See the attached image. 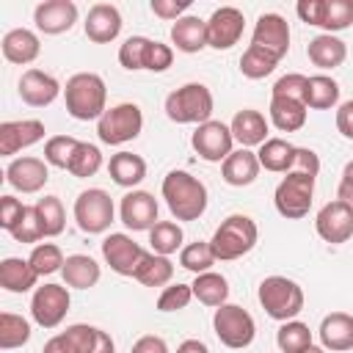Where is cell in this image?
<instances>
[{"mask_svg":"<svg viewBox=\"0 0 353 353\" xmlns=\"http://www.w3.org/2000/svg\"><path fill=\"white\" fill-rule=\"evenodd\" d=\"M28 259H30L33 270L39 273V279L63 270V262H66L61 245H55V243H39V245H33V251H30Z\"/></svg>","mask_w":353,"mask_h":353,"instance_id":"7bdbcfd3","label":"cell"},{"mask_svg":"<svg viewBox=\"0 0 353 353\" xmlns=\"http://www.w3.org/2000/svg\"><path fill=\"white\" fill-rule=\"evenodd\" d=\"M72 306V298H69V287L66 284H41L33 290V298H30V317L36 325L41 328H58L66 317Z\"/></svg>","mask_w":353,"mask_h":353,"instance_id":"30bf717a","label":"cell"},{"mask_svg":"<svg viewBox=\"0 0 353 353\" xmlns=\"http://www.w3.org/2000/svg\"><path fill=\"white\" fill-rule=\"evenodd\" d=\"M44 121L39 119H19V121H3L0 124V154L11 157L44 138Z\"/></svg>","mask_w":353,"mask_h":353,"instance_id":"44dd1931","label":"cell"},{"mask_svg":"<svg viewBox=\"0 0 353 353\" xmlns=\"http://www.w3.org/2000/svg\"><path fill=\"white\" fill-rule=\"evenodd\" d=\"M256 157H259V165H262L265 171L290 174L292 160H295V146H292L290 141H284V138H268V141L259 146Z\"/></svg>","mask_w":353,"mask_h":353,"instance_id":"d6a6232c","label":"cell"},{"mask_svg":"<svg viewBox=\"0 0 353 353\" xmlns=\"http://www.w3.org/2000/svg\"><path fill=\"white\" fill-rule=\"evenodd\" d=\"M160 193L171 210V215L176 221H199L204 212H207V204H210V193H207V185L188 174V171H168L163 176V185H160Z\"/></svg>","mask_w":353,"mask_h":353,"instance_id":"6da1fadb","label":"cell"},{"mask_svg":"<svg viewBox=\"0 0 353 353\" xmlns=\"http://www.w3.org/2000/svg\"><path fill=\"white\" fill-rule=\"evenodd\" d=\"M190 301H193V287L176 281V284L163 287V292H160V298H157V309H160V312H179V309H185Z\"/></svg>","mask_w":353,"mask_h":353,"instance_id":"681fc988","label":"cell"},{"mask_svg":"<svg viewBox=\"0 0 353 353\" xmlns=\"http://www.w3.org/2000/svg\"><path fill=\"white\" fill-rule=\"evenodd\" d=\"M190 146H193V152H196L201 160H207V163H223V160L234 152V149H232V146H234L232 127L223 124V121L210 119V121H204V124H199V127L193 130Z\"/></svg>","mask_w":353,"mask_h":353,"instance_id":"8fae6325","label":"cell"},{"mask_svg":"<svg viewBox=\"0 0 353 353\" xmlns=\"http://www.w3.org/2000/svg\"><path fill=\"white\" fill-rule=\"evenodd\" d=\"M353 25V0H323L320 25L325 33H339Z\"/></svg>","mask_w":353,"mask_h":353,"instance_id":"8d00e7d4","label":"cell"},{"mask_svg":"<svg viewBox=\"0 0 353 353\" xmlns=\"http://www.w3.org/2000/svg\"><path fill=\"white\" fill-rule=\"evenodd\" d=\"M320 6H323V0H301V3L295 6V11H298L301 22L317 28V25H320Z\"/></svg>","mask_w":353,"mask_h":353,"instance_id":"680465c9","label":"cell"},{"mask_svg":"<svg viewBox=\"0 0 353 353\" xmlns=\"http://www.w3.org/2000/svg\"><path fill=\"white\" fill-rule=\"evenodd\" d=\"M336 199H339V201H345V204L353 210V182H345V179H339V188H336Z\"/></svg>","mask_w":353,"mask_h":353,"instance_id":"be15d7a7","label":"cell"},{"mask_svg":"<svg viewBox=\"0 0 353 353\" xmlns=\"http://www.w3.org/2000/svg\"><path fill=\"white\" fill-rule=\"evenodd\" d=\"M77 143L80 141L72 138V135H52V138H47V143H44V160H47V165L66 168L69 171V163L74 157Z\"/></svg>","mask_w":353,"mask_h":353,"instance_id":"f6af8a7d","label":"cell"},{"mask_svg":"<svg viewBox=\"0 0 353 353\" xmlns=\"http://www.w3.org/2000/svg\"><path fill=\"white\" fill-rule=\"evenodd\" d=\"M256 298H259V306L265 309V314L279 320V323L295 320L303 312V303H306L301 284L287 279V276H268V279H262L259 290H256Z\"/></svg>","mask_w":353,"mask_h":353,"instance_id":"277c9868","label":"cell"},{"mask_svg":"<svg viewBox=\"0 0 353 353\" xmlns=\"http://www.w3.org/2000/svg\"><path fill=\"white\" fill-rule=\"evenodd\" d=\"M99 168H102V152H99V146H94L88 141H80L77 149H74V157L69 163V174L77 176V179H88Z\"/></svg>","mask_w":353,"mask_h":353,"instance_id":"b9f144b4","label":"cell"},{"mask_svg":"<svg viewBox=\"0 0 353 353\" xmlns=\"http://www.w3.org/2000/svg\"><path fill=\"white\" fill-rule=\"evenodd\" d=\"M0 47H3V58H6L8 63H17V66L33 63V61L39 58V52H41L39 36H36L33 30H28V28H14V30H8V33L3 36Z\"/></svg>","mask_w":353,"mask_h":353,"instance_id":"cb8c5ba5","label":"cell"},{"mask_svg":"<svg viewBox=\"0 0 353 353\" xmlns=\"http://www.w3.org/2000/svg\"><path fill=\"white\" fill-rule=\"evenodd\" d=\"M171 63H174V47L152 39L149 41V50H146V58H143V69H149V72H165Z\"/></svg>","mask_w":353,"mask_h":353,"instance_id":"f907efd6","label":"cell"},{"mask_svg":"<svg viewBox=\"0 0 353 353\" xmlns=\"http://www.w3.org/2000/svg\"><path fill=\"white\" fill-rule=\"evenodd\" d=\"M215 99L204 83H185L165 97V116L176 124H204L212 119Z\"/></svg>","mask_w":353,"mask_h":353,"instance_id":"5b68a950","label":"cell"},{"mask_svg":"<svg viewBox=\"0 0 353 353\" xmlns=\"http://www.w3.org/2000/svg\"><path fill=\"white\" fill-rule=\"evenodd\" d=\"M245 28V17L234 6H221L207 19V47L212 50H232Z\"/></svg>","mask_w":353,"mask_h":353,"instance_id":"4fadbf2b","label":"cell"},{"mask_svg":"<svg viewBox=\"0 0 353 353\" xmlns=\"http://www.w3.org/2000/svg\"><path fill=\"white\" fill-rule=\"evenodd\" d=\"M259 171H262V165H259L256 152L243 149V146L234 149V152L221 163V176H223V182L232 185V188H245V185L256 182Z\"/></svg>","mask_w":353,"mask_h":353,"instance_id":"7402d4cb","label":"cell"},{"mask_svg":"<svg viewBox=\"0 0 353 353\" xmlns=\"http://www.w3.org/2000/svg\"><path fill=\"white\" fill-rule=\"evenodd\" d=\"M113 215H116L113 199L102 188H88L74 199V221H77V229L85 234L108 232L113 223Z\"/></svg>","mask_w":353,"mask_h":353,"instance_id":"9c48e42d","label":"cell"},{"mask_svg":"<svg viewBox=\"0 0 353 353\" xmlns=\"http://www.w3.org/2000/svg\"><path fill=\"white\" fill-rule=\"evenodd\" d=\"M17 91H19V99L30 108H47L63 94L61 83L41 69H25L17 83Z\"/></svg>","mask_w":353,"mask_h":353,"instance_id":"e0dca14e","label":"cell"},{"mask_svg":"<svg viewBox=\"0 0 353 353\" xmlns=\"http://www.w3.org/2000/svg\"><path fill=\"white\" fill-rule=\"evenodd\" d=\"M314 229L325 243L342 245L353 237V210L345 201L334 199V201L320 207V212L314 218Z\"/></svg>","mask_w":353,"mask_h":353,"instance_id":"5bb4252c","label":"cell"},{"mask_svg":"<svg viewBox=\"0 0 353 353\" xmlns=\"http://www.w3.org/2000/svg\"><path fill=\"white\" fill-rule=\"evenodd\" d=\"M157 199L149 190H130L119 204V218L130 232H149L157 223Z\"/></svg>","mask_w":353,"mask_h":353,"instance_id":"2e32d148","label":"cell"},{"mask_svg":"<svg viewBox=\"0 0 353 353\" xmlns=\"http://www.w3.org/2000/svg\"><path fill=\"white\" fill-rule=\"evenodd\" d=\"M190 287H193V298L199 303H204V306L218 309V306L229 303V281H226V276H221L215 270L199 273Z\"/></svg>","mask_w":353,"mask_h":353,"instance_id":"4dcf8cb0","label":"cell"},{"mask_svg":"<svg viewBox=\"0 0 353 353\" xmlns=\"http://www.w3.org/2000/svg\"><path fill=\"white\" fill-rule=\"evenodd\" d=\"M66 113L77 121H99L108 110V85L97 72H77L63 85Z\"/></svg>","mask_w":353,"mask_h":353,"instance_id":"7a4b0ae2","label":"cell"},{"mask_svg":"<svg viewBox=\"0 0 353 353\" xmlns=\"http://www.w3.org/2000/svg\"><path fill=\"white\" fill-rule=\"evenodd\" d=\"M342 179H345V182H353V160L345 163V168H342Z\"/></svg>","mask_w":353,"mask_h":353,"instance_id":"e7e4bbea","label":"cell"},{"mask_svg":"<svg viewBox=\"0 0 353 353\" xmlns=\"http://www.w3.org/2000/svg\"><path fill=\"white\" fill-rule=\"evenodd\" d=\"M28 339H30V323L22 314L3 312L0 314V347L14 350V347L28 345Z\"/></svg>","mask_w":353,"mask_h":353,"instance_id":"ab89813d","label":"cell"},{"mask_svg":"<svg viewBox=\"0 0 353 353\" xmlns=\"http://www.w3.org/2000/svg\"><path fill=\"white\" fill-rule=\"evenodd\" d=\"M171 279H174V262L163 254L146 251V256L135 270V281H141L143 287H165L171 284Z\"/></svg>","mask_w":353,"mask_h":353,"instance_id":"e575fe53","label":"cell"},{"mask_svg":"<svg viewBox=\"0 0 353 353\" xmlns=\"http://www.w3.org/2000/svg\"><path fill=\"white\" fill-rule=\"evenodd\" d=\"M232 135L234 141L243 146V149H251V146H262L268 141V119L254 110V108H243L234 113L232 119Z\"/></svg>","mask_w":353,"mask_h":353,"instance_id":"d4e9b609","label":"cell"},{"mask_svg":"<svg viewBox=\"0 0 353 353\" xmlns=\"http://www.w3.org/2000/svg\"><path fill=\"white\" fill-rule=\"evenodd\" d=\"M259 240V229H256V221L243 215V212H234L229 218L221 221V226L215 229L210 245H212V254L215 259L221 262H232V259H240L245 256Z\"/></svg>","mask_w":353,"mask_h":353,"instance_id":"3957f363","label":"cell"},{"mask_svg":"<svg viewBox=\"0 0 353 353\" xmlns=\"http://www.w3.org/2000/svg\"><path fill=\"white\" fill-rule=\"evenodd\" d=\"M336 130L347 141H353V99H347V102H342L336 108Z\"/></svg>","mask_w":353,"mask_h":353,"instance_id":"6f0895ef","label":"cell"},{"mask_svg":"<svg viewBox=\"0 0 353 353\" xmlns=\"http://www.w3.org/2000/svg\"><path fill=\"white\" fill-rule=\"evenodd\" d=\"M149 8H152L154 17L168 19V22H176V19H182V17L188 14L190 0H152Z\"/></svg>","mask_w":353,"mask_h":353,"instance_id":"db71d44e","label":"cell"},{"mask_svg":"<svg viewBox=\"0 0 353 353\" xmlns=\"http://www.w3.org/2000/svg\"><path fill=\"white\" fill-rule=\"evenodd\" d=\"M320 342L325 350H353V314L347 312H331L320 320Z\"/></svg>","mask_w":353,"mask_h":353,"instance_id":"603a6c76","label":"cell"},{"mask_svg":"<svg viewBox=\"0 0 353 353\" xmlns=\"http://www.w3.org/2000/svg\"><path fill=\"white\" fill-rule=\"evenodd\" d=\"M176 353H210V347L201 339H185V342H179Z\"/></svg>","mask_w":353,"mask_h":353,"instance_id":"6125c7cd","label":"cell"},{"mask_svg":"<svg viewBox=\"0 0 353 353\" xmlns=\"http://www.w3.org/2000/svg\"><path fill=\"white\" fill-rule=\"evenodd\" d=\"M212 331H215V336H218L221 345H226L232 350H243V347H248L254 342L256 323H254V317L243 306L223 303L212 314Z\"/></svg>","mask_w":353,"mask_h":353,"instance_id":"52a82bcc","label":"cell"},{"mask_svg":"<svg viewBox=\"0 0 353 353\" xmlns=\"http://www.w3.org/2000/svg\"><path fill=\"white\" fill-rule=\"evenodd\" d=\"M276 66H279V58L270 55V52H265V50L256 47V44H248L245 52L240 55V72H243V77H248V80H262V77H268Z\"/></svg>","mask_w":353,"mask_h":353,"instance_id":"f35d334b","label":"cell"},{"mask_svg":"<svg viewBox=\"0 0 353 353\" xmlns=\"http://www.w3.org/2000/svg\"><path fill=\"white\" fill-rule=\"evenodd\" d=\"M91 353H116V342L108 331L97 328V342H94V350Z\"/></svg>","mask_w":353,"mask_h":353,"instance_id":"94428289","label":"cell"},{"mask_svg":"<svg viewBox=\"0 0 353 353\" xmlns=\"http://www.w3.org/2000/svg\"><path fill=\"white\" fill-rule=\"evenodd\" d=\"M339 83L331 74H312L306 83V108L312 110H331L339 105Z\"/></svg>","mask_w":353,"mask_h":353,"instance_id":"836d02e7","label":"cell"},{"mask_svg":"<svg viewBox=\"0 0 353 353\" xmlns=\"http://www.w3.org/2000/svg\"><path fill=\"white\" fill-rule=\"evenodd\" d=\"M218 259H215V254H212V245H210V240H196V243H188V245H182V251H179V265L185 268V270H190V273H207V270H212V265H215Z\"/></svg>","mask_w":353,"mask_h":353,"instance_id":"60d3db41","label":"cell"},{"mask_svg":"<svg viewBox=\"0 0 353 353\" xmlns=\"http://www.w3.org/2000/svg\"><path fill=\"white\" fill-rule=\"evenodd\" d=\"M61 276H63V284L72 290H91V287H97L102 268L88 254H72V256H66Z\"/></svg>","mask_w":353,"mask_h":353,"instance_id":"83f0119b","label":"cell"},{"mask_svg":"<svg viewBox=\"0 0 353 353\" xmlns=\"http://www.w3.org/2000/svg\"><path fill=\"white\" fill-rule=\"evenodd\" d=\"M306 113L309 108L303 102L295 99H284V97H270V121L276 130L281 132H295L306 124Z\"/></svg>","mask_w":353,"mask_h":353,"instance_id":"1f68e13d","label":"cell"},{"mask_svg":"<svg viewBox=\"0 0 353 353\" xmlns=\"http://www.w3.org/2000/svg\"><path fill=\"white\" fill-rule=\"evenodd\" d=\"M306 55H309V61H312L317 69L328 72V69H336V66L345 63V58H347V44H345L339 36H334V33H320V36H314V39L306 44Z\"/></svg>","mask_w":353,"mask_h":353,"instance_id":"4316f807","label":"cell"},{"mask_svg":"<svg viewBox=\"0 0 353 353\" xmlns=\"http://www.w3.org/2000/svg\"><path fill=\"white\" fill-rule=\"evenodd\" d=\"M149 41H152V39H146V36H130V39H124V44L119 47V63H121L127 72L143 69V58H146Z\"/></svg>","mask_w":353,"mask_h":353,"instance_id":"bcb514c9","label":"cell"},{"mask_svg":"<svg viewBox=\"0 0 353 353\" xmlns=\"http://www.w3.org/2000/svg\"><path fill=\"white\" fill-rule=\"evenodd\" d=\"M143 130V113L135 102H119L102 113L97 121V135L108 146H121L127 141H135Z\"/></svg>","mask_w":353,"mask_h":353,"instance_id":"8992f818","label":"cell"},{"mask_svg":"<svg viewBox=\"0 0 353 353\" xmlns=\"http://www.w3.org/2000/svg\"><path fill=\"white\" fill-rule=\"evenodd\" d=\"M146 256V248H141L130 234L124 232H110L105 240H102V259L110 265L113 273L119 276H132L135 279V270L141 265V259Z\"/></svg>","mask_w":353,"mask_h":353,"instance_id":"7c38bea8","label":"cell"},{"mask_svg":"<svg viewBox=\"0 0 353 353\" xmlns=\"http://www.w3.org/2000/svg\"><path fill=\"white\" fill-rule=\"evenodd\" d=\"M39 281V273L33 270L30 259L22 256H6L0 262V287L6 292H30Z\"/></svg>","mask_w":353,"mask_h":353,"instance_id":"f1b7e54d","label":"cell"},{"mask_svg":"<svg viewBox=\"0 0 353 353\" xmlns=\"http://www.w3.org/2000/svg\"><path fill=\"white\" fill-rule=\"evenodd\" d=\"M36 212L41 218V226H44V234L47 237H55V234L63 232V226H66V210H63V204H61L58 196L39 199L36 201Z\"/></svg>","mask_w":353,"mask_h":353,"instance_id":"ee69618b","label":"cell"},{"mask_svg":"<svg viewBox=\"0 0 353 353\" xmlns=\"http://www.w3.org/2000/svg\"><path fill=\"white\" fill-rule=\"evenodd\" d=\"M171 44L188 55L201 52L207 47V19L193 17V14H185L182 19H176L171 25Z\"/></svg>","mask_w":353,"mask_h":353,"instance_id":"484cf974","label":"cell"},{"mask_svg":"<svg viewBox=\"0 0 353 353\" xmlns=\"http://www.w3.org/2000/svg\"><path fill=\"white\" fill-rule=\"evenodd\" d=\"M251 44L262 47L265 52L276 55L279 61L290 52V25L281 14H259V19L254 22V33H251Z\"/></svg>","mask_w":353,"mask_h":353,"instance_id":"9a60e30c","label":"cell"},{"mask_svg":"<svg viewBox=\"0 0 353 353\" xmlns=\"http://www.w3.org/2000/svg\"><path fill=\"white\" fill-rule=\"evenodd\" d=\"M41 353H77V350H74V345L66 339V334L61 331V334H55V336H50V339L44 342Z\"/></svg>","mask_w":353,"mask_h":353,"instance_id":"91938a15","label":"cell"},{"mask_svg":"<svg viewBox=\"0 0 353 353\" xmlns=\"http://www.w3.org/2000/svg\"><path fill=\"white\" fill-rule=\"evenodd\" d=\"M276 345H279V353H301V350H306L314 342H312V331H309L306 323L287 320L276 331Z\"/></svg>","mask_w":353,"mask_h":353,"instance_id":"74e56055","label":"cell"},{"mask_svg":"<svg viewBox=\"0 0 353 353\" xmlns=\"http://www.w3.org/2000/svg\"><path fill=\"white\" fill-rule=\"evenodd\" d=\"M121 11L113 6V3H94L85 14V22H83V30L88 36V41L94 44H110L119 39L121 33Z\"/></svg>","mask_w":353,"mask_h":353,"instance_id":"d6986e66","label":"cell"},{"mask_svg":"<svg viewBox=\"0 0 353 353\" xmlns=\"http://www.w3.org/2000/svg\"><path fill=\"white\" fill-rule=\"evenodd\" d=\"M108 174L119 188H135L146 179V160L132 152H116L108 163Z\"/></svg>","mask_w":353,"mask_h":353,"instance_id":"f546056e","label":"cell"},{"mask_svg":"<svg viewBox=\"0 0 353 353\" xmlns=\"http://www.w3.org/2000/svg\"><path fill=\"white\" fill-rule=\"evenodd\" d=\"M66 339L74 345L77 353H91L94 350V342H97V325H88V323H74V325H66Z\"/></svg>","mask_w":353,"mask_h":353,"instance_id":"816d5d0a","label":"cell"},{"mask_svg":"<svg viewBox=\"0 0 353 353\" xmlns=\"http://www.w3.org/2000/svg\"><path fill=\"white\" fill-rule=\"evenodd\" d=\"M11 237L17 243H39L41 237H47L44 234V226H41V218L36 212V204H28V210H25L22 221L17 223V229L11 232Z\"/></svg>","mask_w":353,"mask_h":353,"instance_id":"c3c4849f","label":"cell"},{"mask_svg":"<svg viewBox=\"0 0 353 353\" xmlns=\"http://www.w3.org/2000/svg\"><path fill=\"white\" fill-rule=\"evenodd\" d=\"M306 83L309 77L301 74V72H290L284 77H279L270 88V97H284V99H295V102H303L306 105Z\"/></svg>","mask_w":353,"mask_h":353,"instance_id":"7dc6e473","label":"cell"},{"mask_svg":"<svg viewBox=\"0 0 353 353\" xmlns=\"http://www.w3.org/2000/svg\"><path fill=\"white\" fill-rule=\"evenodd\" d=\"M290 171L309 174V176L317 179V174H320V157H317V152L314 149H306V146H295V160H292V168Z\"/></svg>","mask_w":353,"mask_h":353,"instance_id":"11a10c76","label":"cell"},{"mask_svg":"<svg viewBox=\"0 0 353 353\" xmlns=\"http://www.w3.org/2000/svg\"><path fill=\"white\" fill-rule=\"evenodd\" d=\"M130 353H171V350H168V345H165L163 336H157V334H143L141 339L132 342V350H130Z\"/></svg>","mask_w":353,"mask_h":353,"instance_id":"9f6ffc18","label":"cell"},{"mask_svg":"<svg viewBox=\"0 0 353 353\" xmlns=\"http://www.w3.org/2000/svg\"><path fill=\"white\" fill-rule=\"evenodd\" d=\"M312 199H314V176L295 174V171H290L276 185V193H273L276 212L281 218H287V221L306 218L309 215V207H312Z\"/></svg>","mask_w":353,"mask_h":353,"instance_id":"ba28073f","label":"cell"},{"mask_svg":"<svg viewBox=\"0 0 353 353\" xmlns=\"http://www.w3.org/2000/svg\"><path fill=\"white\" fill-rule=\"evenodd\" d=\"M301 353H325V347H320V345H309V347L301 350Z\"/></svg>","mask_w":353,"mask_h":353,"instance_id":"03108f58","label":"cell"},{"mask_svg":"<svg viewBox=\"0 0 353 353\" xmlns=\"http://www.w3.org/2000/svg\"><path fill=\"white\" fill-rule=\"evenodd\" d=\"M50 179V165L41 157H14L6 168V182L19 193H39Z\"/></svg>","mask_w":353,"mask_h":353,"instance_id":"ac0fdd59","label":"cell"},{"mask_svg":"<svg viewBox=\"0 0 353 353\" xmlns=\"http://www.w3.org/2000/svg\"><path fill=\"white\" fill-rule=\"evenodd\" d=\"M33 22L47 36H61L74 28L77 22V6L72 0H44L33 8Z\"/></svg>","mask_w":353,"mask_h":353,"instance_id":"ffe728a7","label":"cell"},{"mask_svg":"<svg viewBox=\"0 0 353 353\" xmlns=\"http://www.w3.org/2000/svg\"><path fill=\"white\" fill-rule=\"evenodd\" d=\"M25 210H28V204H22L17 196H3L0 199V226L11 234L17 229V223L22 221Z\"/></svg>","mask_w":353,"mask_h":353,"instance_id":"f5cc1de1","label":"cell"},{"mask_svg":"<svg viewBox=\"0 0 353 353\" xmlns=\"http://www.w3.org/2000/svg\"><path fill=\"white\" fill-rule=\"evenodd\" d=\"M182 226L174 223V221H157L152 229H149V245L154 254H163V256H171L176 251H182Z\"/></svg>","mask_w":353,"mask_h":353,"instance_id":"d590c367","label":"cell"}]
</instances>
